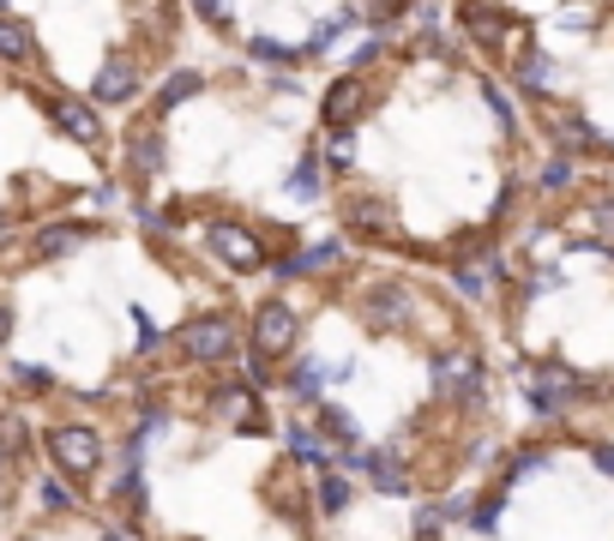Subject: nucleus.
Listing matches in <instances>:
<instances>
[{"label": "nucleus", "instance_id": "18", "mask_svg": "<svg viewBox=\"0 0 614 541\" xmlns=\"http://www.w3.org/2000/svg\"><path fill=\"white\" fill-rule=\"evenodd\" d=\"M367 476H374L379 493H404V469H398V451H379V457H367Z\"/></svg>", "mask_w": 614, "mask_h": 541}, {"label": "nucleus", "instance_id": "13", "mask_svg": "<svg viewBox=\"0 0 614 541\" xmlns=\"http://www.w3.org/2000/svg\"><path fill=\"white\" fill-rule=\"evenodd\" d=\"M0 61H13V66L37 61V30L13 13H0Z\"/></svg>", "mask_w": 614, "mask_h": 541}, {"label": "nucleus", "instance_id": "42", "mask_svg": "<svg viewBox=\"0 0 614 541\" xmlns=\"http://www.w3.org/2000/svg\"><path fill=\"white\" fill-rule=\"evenodd\" d=\"M0 229H7V211H0Z\"/></svg>", "mask_w": 614, "mask_h": 541}, {"label": "nucleus", "instance_id": "24", "mask_svg": "<svg viewBox=\"0 0 614 541\" xmlns=\"http://www.w3.org/2000/svg\"><path fill=\"white\" fill-rule=\"evenodd\" d=\"M452 284H458V295L483 301V295H488V270H483V265H458V277H452Z\"/></svg>", "mask_w": 614, "mask_h": 541}, {"label": "nucleus", "instance_id": "7", "mask_svg": "<svg viewBox=\"0 0 614 541\" xmlns=\"http://www.w3.org/2000/svg\"><path fill=\"white\" fill-rule=\"evenodd\" d=\"M139 97V66L127 61V54H115V61L97 66L91 78V103H133Z\"/></svg>", "mask_w": 614, "mask_h": 541}, {"label": "nucleus", "instance_id": "12", "mask_svg": "<svg viewBox=\"0 0 614 541\" xmlns=\"http://www.w3.org/2000/svg\"><path fill=\"white\" fill-rule=\"evenodd\" d=\"M362 103H367V85H362V78H338V85H331L326 90V121H331V127H350V121L355 115H362Z\"/></svg>", "mask_w": 614, "mask_h": 541}, {"label": "nucleus", "instance_id": "36", "mask_svg": "<svg viewBox=\"0 0 614 541\" xmlns=\"http://www.w3.org/2000/svg\"><path fill=\"white\" fill-rule=\"evenodd\" d=\"M566 180H573V168H566V163H549V168H542V187H566Z\"/></svg>", "mask_w": 614, "mask_h": 541}, {"label": "nucleus", "instance_id": "9", "mask_svg": "<svg viewBox=\"0 0 614 541\" xmlns=\"http://www.w3.org/2000/svg\"><path fill=\"white\" fill-rule=\"evenodd\" d=\"M458 18H464V30H471L476 42H488V49H494V42H512V18L500 13V7H488V0H464Z\"/></svg>", "mask_w": 614, "mask_h": 541}, {"label": "nucleus", "instance_id": "22", "mask_svg": "<svg viewBox=\"0 0 614 541\" xmlns=\"http://www.w3.org/2000/svg\"><path fill=\"white\" fill-rule=\"evenodd\" d=\"M37 505H42V512H73L79 500H73L66 476H42V481H37Z\"/></svg>", "mask_w": 614, "mask_h": 541}, {"label": "nucleus", "instance_id": "3", "mask_svg": "<svg viewBox=\"0 0 614 541\" xmlns=\"http://www.w3.org/2000/svg\"><path fill=\"white\" fill-rule=\"evenodd\" d=\"M524 386H530V403H536V410L549 415V410H566V403L585 391V379L566 374L561 361H542V367H524Z\"/></svg>", "mask_w": 614, "mask_h": 541}, {"label": "nucleus", "instance_id": "19", "mask_svg": "<svg viewBox=\"0 0 614 541\" xmlns=\"http://www.w3.org/2000/svg\"><path fill=\"white\" fill-rule=\"evenodd\" d=\"M554 133H561V144H566V151H602V133L590 127L585 115H566Z\"/></svg>", "mask_w": 614, "mask_h": 541}, {"label": "nucleus", "instance_id": "41", "mask_svg": "<svg viewBox=\"0 0 614 541\" xmlns=\"http://www.w3.org/2000/svg\"><path fill=\"white\" fill-rule=\"evenodd\" d=\"M103 541H127V536H103Z\"/></svg>", "mask_w": 614, "mask_h": 541}, {"label": "nucleus", "instance_id": "20", "mask_svg": "<svg viewBox=\"0 0 614 541\" xmlns=\"http://www.w3.org/2000/svg\"><path fill=\"white\" fill-rule=\"evenodd\" d=\"M217 415H229V422H241V427H260V415H253V403H248V386H223Z\"/></svg>", "mask_w": 614, "mask_h": 541}, {"label": "nucleus", "instance_id": "25", "mask_svg": "<svg viewBox=\"0 0 614 541\" xmlns=\"http://www.w3.org/2000/svg\"><path fill=\"white\" fill-rule=\"evenodd\" d=\"M193 90H199V73H170V85H163L158 109H175L181 97H193Z\"/></svg>", "mask_w": 614, "mask_h": 541}, {"label": "nucleus", "instance_id": "10", "mask_svg": "<svg viewBox=\"0 0 614 541\" xmlns=\"http://www.w3.org/2000/svg\"><path fill=\"white\" fill-rule=\"evenodd\" d=\"M49 121L66 133L73 144H97L103 139V121H97V109H85V103H73V97H61V103H49Z\"/></svg>", "mask_w": 614, "mask_h": 541}, {"label": "nucleus", "instance_id": "17", "mask_svg": "<svg viewBox=\"0 0 614 541\" xmlns=\"http://www.w3.org/2000/svg\"><path fill=\"white\" fill-rule=\"evenodd\" d=\"M289 451H296L301 464H314V469H319V464H331V445L314 433V427H289Z\"/></svg>", "mask_w": 614, "mask_h": 541}, {"label": "nucleus", "instance_id": "27", "mask_svg": "<svg viewBox=\"0 0 614 541\" xmlns=\"http://www.w3.org/2000/svg\"><path fill=\"white\" fill-rule=\"evenodd\" d=\"M319 505H326V512H343V505H350V488H343L338 476H326L319 481Z\"/></svg>", "mask_w": 614, "mask_h": 541}, {"label": "nucleus", "instance_id": "43", "mask_svg": "<svg viewBox=\"0 0 614 541\" xmlns=\"http://www.w3.org/2000/svg\"><path fill=\"white\" fill-rule=\"evenodd\" d=\"M0 13H7V0H0Z\"/></svg>", "mask_w": 614, "mask_h": 541}, {"label": "nucleus", "instance_id": "33", "mask_svg": "<svg viewBox=\"0 0 614 541\" xmlns=\"http://www.w3.org/2000/svg\"><path fill=\"white\" fill-rule=\"evenodd\" d=\"M350 151H355V144H350V133L338 127V133H331V163H338V168H343V163H355Z\"/></svg>", "mask_w": 614, "mask_h": 541}, {"label": "nucleus", "instance_id": "2", "mask_svg": "<svg viewBox=\"0 0 614 541\" xmlns=\"http://www.w3.org/2000/svg\"><path fill=\"white\" fill-rule=\"evenodd\" d=\"M175 343L187 349L193 361H223V355H236V319L229 313H199V319H187L181 331H175Z\"/></svg>", "mask_w": 614, "mask_h": 541}, {"label": "nucleus", "instance_id": "35", "mask_svg": "<svg viewBox=\"0 0 614 541\" xmlns=\"http://www.w3.org/2000/svg\"><path fill=\"white\" fill-rule=\"evenodd\" d=\"M561 25H573V30H590L597 18H590V7H566V13H561Z\"/></svg>", "mask_w": 614, "mask_h": 541}, {"label": "nucleus", "instance_id": "14", "mask_svg": "<svg viewBox=\"0 0 614 541\" xmlns=\"http://www.w3.org/2000/svg\"><path fill=\"white\" fill-rule=\"evenodd\" d=\"M338 253L343 247L338 241H319V247H301L296 259H284V265H277V277H308V270H331L338 265Z\"/></svg>", "mask_w": 614, "mask_h": 541}, {"label": "nucleus", "instance_id": "1", "mask_svg": "<svg viewBox=\"0 0 614 541\" xmlns=\"http://www.w3.org/2000/svg\"><path fill=\"white\" fill-rule=\"evenodd\" d=\"M49 464H54V476H66V481H91L97 469H103V433H97V427H79V422L54 427Z\"/></svg>", "mask_w": 614, "mask_h": 541}, {"label": "nucleus", "instance_id": "4", "mask_svg": "<svg viewBox=\"0 0 614 541\" xmlns=\"http://www.w3.org/2000/svg\"><path fill=\"white\" fill-rule=\"evenodd\" d=\"M296 331H301L296 307H289V301H265L260 319H253V349L277 361V355H289V349H296Z\"/></svg>", "mask_w": 614, "mask_h": 541}, {"label": "nucleus", "instance_id": "31", "mask_svg": "<svg viewBox=\"0 0 614 541\" xmlns=\"http://www.w3.org/2000/svg\"><path fill=\"white\" fill-rule=\"evenodd\" d=\"M253 54H260V61H272V66H289V61H296V49H277L272 37H253Z\"/></svg>", "mask_w": 614, "mask_h": 541}, {"label": "nucleus", "instance_id": "40", "mask_svg": "<svg viewBox=\"0 0 614 541\" xmlns=\"http://www.w3.org/2000/svg\"><path fill=\"white\" fill-rule=\"evenodd\" d=\"M193 7H199L205 18H223V0H193Z\"/></svg>", "mask_w": 614, "mask_h": 541}, {"label": "nucleus", "instance_id": "28", "mask_svg": "<svg viewBox=\"0 0 614 541\" xmlns=\"http://www.w3.org/2000/svg\"><path fill=\"white\" fill-rule=\"evenodd\" d=\"M319 379H326V367H319V361H301V367H296V391H301V398H314Z\"/></svg>", "mask_w": 614, "mask_h": 541}, {"label": "nucleus", "instance_id": "29", "mask_svg": "<svg viewBox=\"0 0 614 541\" xmlns=\"http://www.w3.org/2000/svg\"><path fill=\"white\" fill-rule=\"evenodd\" d=\"M350 18H355V13H338V18H326V25H314V49H326V42H338L343 30H350Z\"/></svg>", "mask_w": 614, "mask_h": 541}, {"label": "nucleus", "instance_id": "32", "mask_svg": "<svg viewBox=\"0 0 614 541\" xmlns=\"http://www.w3.org/2000/svg\"><path fill=\"white\" fill-rule=\"evenodd\" d=\"M536 469H542V451H524V457H512V469H506V476L518 481V476H536Z\"/></svg>", "mask_w": 614, "mask_h": 541}, {"label": "nucleus", "instance_id": "6", "mask_svg": "<svg viewBox=\"0 0 614 541\" xmlns=\"http://www.w3.org/2000/svg\"><path fill=\"white\" fill-rule=\"evenodd\" d=\"M211 253L229 270H260L265 265V247L253 241V229H241V223H217V229H211Z\"/></svg>", "mask_w": 614, "mask_h": 541}, {"label": "nucleus", "instance_id": "8", "mask_svg": "<svg viewBox=\"0 0 614 541\" xmlns=\"http://www.w3.org/2000/svg\"><path fill=\"white\" fill-rule=\"evenodd\" d=\"M362 301H367V319H374V331H398V325L410 319V289H404V284H374Z\"/></svg>", "mask_w": 614, "mask_h": 541}, {"label": "nucleus", "instance_id": "39", "mask_svg": "<svg viewBox=\"0 0 614 541\" xmlns=\"http://www.w3.org/2000/svg\"><path fill=\"white\" fill-rule=\"evenodd\" d=\"M597 469H609L614 476V445H597Z\"/></svg>", "mask_w": 614, "mask_h": 541}, {"label": "nucleus", "instance_id": "21", "mask_svg": "<svg viewBox=\"0 0 614 541\" xmlns=\"http://www.w3.org/2000/svg\"><path fill=\"white\" fill-rule=\"evenodd\" d=\"M512 66H518V78L530 90H554V85H561V73L549 66V54H524V61H512Z\"/></svg>", "mask_w": 614, "mask_h": 541}, {"label": "nucleus", "instance_id": "23", "mask_svg": "<svg viewBox=\"0 0 614 541\" xmlns=\"http://www.w3.org/2000/svg\"><path fill=\"white\" fill-rule=\"evenodd\" d=\"M115 500H121V505H127V512H133V517H139V512H145V476H139V469H127V476H121V481H115Z\"/></svg>", "mask_w": 614, "mask_h": 541}, {"label": "nucleus", "instance_id": "37", "mask_svg": "<svg viewBox=\"0 0 614 541\" xmlns=\"http://www.w3.org/2000/svg\"><path fill=\"white\" fill-rule=\"evenodd\" d=\"M597 229L614 235V199H602V205H597Z\"/></svg>", "mask_w": 614, "mask_h": 541}, {"label": "nucleus", "instance_id": "11", "mask_svg": "<svg viewBox=\"0 0 614 541\" xmlns=\"http://www.w3.org/2000/svg\"><path fill=\"white\" fill-rule=\"evenodd\" d=\"M85 241H91L85 223H42V229L30 235V253L37 259H66V253H79Z\"/></svg>", "mask_w": 614, "mask_h": 541}, {"label": "nucleus", "instance_id": "38", "mask_svg": "<svg viewBox=\"0 0 614 541\" xmlns=\"http://www.w3.org/2000/svg\"><path fill=\"white\" fill-rule=\"evenodd\" d=\"M13 343V307H7V301H0V349Z\"/></svg>", "mask_w": 614, "mask_h": 541}, {"label": "nucleus", "instance_id": "26", "mask_svg": "<svg viewBox=\"0 0 614 541\" xmlns=\"http://www.w3.org/2000/svg\"><path fill=\"white\" fill-rule=\"evenodd\" d=\"M13 386H25V391H49V386H54V374H49V367H30V361H13Z\"/></svg>", "mask_w": 614, "mask_h": 541}, {"label": "nucleus", "instance_id": "30", "mask_svg": "<svg viewBox=\"0 0 614 541\" xmlns=\"http://www.w3.org/2000/svg\"><path fill=\"white\" fill-rule=\"evenodd\" d=\"M289 187H296V193H314V187H319V156H308V163L289 175Z\"/></svg>", "mask_w": 614, "mask_h": 541}, {"label": "nucleus", "instance_id": "34", "mask_svg": "<svg viewBox=\"0 0 614 541\" xmlns=\"http://www.w3.org/2000/svg\"><path fill=\"white\" fill-rule=\"evenodd\" d=\"M367 13L374 18H398V13H410V0H367Z\"/></svg>", "mask_w": 614, "mask_h": 541}, {"label": "nucleus", "instance_id": "15", "mask_svg": "<svg viewBox=\"0 0 614 541\" xmlns=\"http://www.w3.org/2000/svg\"><path fill=\"white\" fill-rule=\"evenodd\" d=\"M350 223H355L362 235H392V229H398L392 205H379V199H355V205H350Z\"/></svg>", "mask_w": 614, "mask_h": 541}, {"label": "nucleus", "instance_id": "5", "mask_svg": "<svg viewBox=\"0 0 614 541\" xmlns=\"http://www.w3.org/2000/svg\"><path fill=\"white\" fill-rule=\"evenodd\" d=\"M434 386H440V398H471L483 386V367H476L471 349H440L434 355Z\"/></svg>", "mask_w": 614, "mask_h": 541}, {"label": "nucleus", "instance_id": "16", "mask_svg": "<svg viewBox=\"0 0 614 541\" xmlns=\"http://www.w3.org/2000/svg\"><path fill=\"white\" fill-rule=\"evenodd\" d=\"M127 156H133V175H158V168H163V139H158L151 127H145V133H133Z\"/></svg>", "mask_w": 614, "mask_h": 541}]
</instances>
